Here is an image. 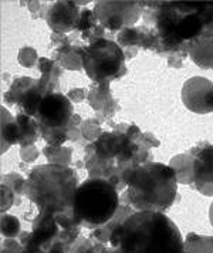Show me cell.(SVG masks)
<instances>
[{"mask_svg":"<svg viewBox=\"0 0 213 253\" xmlns=\"http://www.w3.org/2000/svg\"><path fill=\"white\" fill-rule=\"evenodd\" d=\"M144 13L145 23L157 30L158 53L179 57L180 61L188 56L193 40L213 33V1L144 3Z\"/></svg>","mask_w":213,"mask_h":253,"instance_id":"cell-1","label":"cell"},{"mask_svg":"<svg viewBox=\"0 0 213 253\" xmlns=\"http://www.w3.org/2000/svg\"><path fill=\"white\" fill-rule=\"evenodd\" d=\"M115 126L102 132L85 148V167L92 178H105L118 191L127 186L124 175L128 169L148 162L149 148L158 147L157 139L145 138L136 126Z\"/></svg>","mask_w":213,"mask_h":253,"instance_id":"cell-2","label":"cell"},{"mask_svg":"<svg viewBox=\"0 0 213 253\" xmlns=\"http://www.w3.org/2000/svg\"><path fill=\"white\" fill-rule=\"evenodd\" d=\"M108 242L118 252H183L178 226L158 211H136L123 219Z\"/></svg>","mask_w":213,"mask_h":253,"instance_id":"cell-3","label":"cell"},{"mask_svg":"<svg viewBox=\"0 0 213 253\" xmlns=\"http://www.w3.org/2000/svg\"><path fill=\"white\" fill-rule=\"evenodd\" d=\"M127 204L136 211L167 212L178 195V176L170 165L161 162H144L128 169Z\"/></svg>","mask_w":213,"mask_h":253,"instance_id":"cell-4","label":"cell"},{"mask_svg":"<svg viewBox=\"0 0 213 253\" xmlns=\"http://www.w3.org/2000/svg\"><path fill=\"white\" fill-rule=\"evenodd\" d=\"M77 184L76 172L66 165H39L29 173L24 194L40 212L64 215L73 209Z\"/></svg>","mask_w":213,"mask_h":253,"instance_id":"cell-5","label":"cell"},{"mask_svg":"<svg viewBox=\"0 0 213 253\" xmlns=\"http://www.w3.org/2000/svg\"><path fill=\"white\" fill-rule=\"evenodd\" d=\"M118 208V189L105 178H88L76 189L71 218L80 226L100 228L115 216Z\"/></svg>","mask_w":213,"mask_h":253,"instance_id":"cell-6","label":"cell"},{"mask_svg":"<svg viewBox=\"0 0 213 253\" xmlns=\"http://www.w3.org/2000/svg\"><path fill=\"white\" fill-rule=\"evenodd\" d=\"M77 53L85 74L97 84L117 80L127 73L123 47L108 39H97Z\"/></svg>","mask_w":213,"mask_h":253,"instance_id":"cell-7","label":"cell"},{"mask_svg":"<svg viewBox=\"0 0 213 253\" xmlns=\"http://www.w3.org/2000/svg\"><path fill=\"white\" fill-rule=\"evenodd\" d=\"M73 104L60 92H48L39 104L34 120L47 144L58 147L68 139V126L73 118Z\"/></svg>","mask_w":213,"mask_h":253,"instance_id":"cell-8","label":"cell"},{"mask_svg":"<svg viewBox=\"0 0 213 253\" xmlns=\"http://www.w3.org/2000/svg\"><path fill=\"white\" fill-rule=\"evenodd\" d=\"M142 12L144 3L141 1H100L94 7L97 20L108 30L127 29L139 19Z\"/></svg>","mask_w":213,"mask_h":253,"instance_id":"cell-9","label":"cell"},{"mask_svg":"<svg viewBox=\"0 0 213 253\" xmlns=\"http://www.w3.org/2000/svg\"><path fill=\"white\" fill-rule=\"evenodd\" d=\"M193 165H192V186L202 192L203 195H213V145L203 141L193 147L191 151Z\"/></svg>","mask_w":213,"mask_h":253,"instance_id":"cell-10","label":"cell"},{"mask_svg":"<svg viewBox=\"0 0 213 253\" xmlns=\"http://www.w3.org/2000/svg\"><path fill=\"white\" fill-rule=\"evenodd\" d=\"M182 101L195 114L213 113V81L206 77H192L182 87Z\"/></svg>","mask_w":213,"mask_h":253,"instance_id":"cell-11","label":"cell"},{"mask_svg":"<svg viewBox=\"0 0 213 253\" xmlns=\"http://www.w3.org/2000/svg\"><path fill=\"white\" fill-rule=\"evenodd\" d=\"M80 16L81 14L79 13V7L76 3L58 1L48 9L47 22L54 32L66 33L79 26Z\"/></svg>","mask_w":213,"mask_h":253,"instance_id":"cell-12","label":"cell"},{"mask_svg":"<svg viewBox=\"0 0 213 253\" xmlns=\"http://www.w3.org/2000/svg\"><path fill=\"white\" fill-rule=\"evenodd\" d=\"M118 43L123 47L132 48H145L157 51L158 35L154 27L141 26V27H127L120 32Z\"/></svg>","mask_w":213,"mask_h":253,"instance_id":"cell-13","label":"cell"},{"mask_svg":"<svg viewBox=\"0 0 213 253\" xmlns=\"http://www.w3.org/2000/svg\"><path fill=\"white\" fill-rule=\"evenodd\" d=\"M188 54L201 69L213 70V33L203 35L193 40L188 47Z\"/></svg>","mask_w":213,"mask_h":253,"instance_id":"cell-14","label":"cell"},{"mask_svg":"<svg viewBox=\"0 0 213 253\" xmlns=\"http://www.w3.org/2000/svg\"><path fill=\"white\" fill-rule=\"evenodd\" d=\"M1 152H6L7 147L20 142V126L17 118H11L10 114H6V110L1 108Z\"/></svg>","mask_w":213,"mask_h":253,"instance_id":"cell-15","label":"cell"},{"mask_svg":"<svg viewBox=\"0 0 213 253\" xmlns=\"http://www.w3.org/2000/svg\"><path fill=\"white\" fill-rule=\"evenodd\" d=\"M169 165L175 169L179 184L192 185V165H193V158L191 152L182 154L173 157Z\"/></svg>","mask_w":213,"mask_h":253,"instance_id":"cell-16","label":"cell"},{"mask_svg":"<svg viewBox=\"0 0 213 253\" xmlns=\"http://www.w3.org/2000/svg\"><path fill=\"white\" fill-rule=\"evenodd\" d=\"M17 118V123H19V126H20V144L22 145H27L30 142H34L36 141V131L39 129L37 126V123L34 120L33 117H29L24 113H19L16 115Z\"/></svg>","mask_w":213,"mask_h":253,"instance_id":"cell-17","label":"cell"},{"mask_svg":"<svg viewBox=\"0 0 213 253\" xmlns=\"http://www.w3.org/2000/svg\"><path fill=\"white\" fill-rule=\"evenodd\" d=\"M185 251L188 252H212L213 236H198L189 233L185 242Z\"/></svg>","mask_w":213,"mask_h":253,"instance_id":"cell-18","label":"cell"},{"mask_svg":"<svg viewBox=\"0 0 213 253\" xmlns=\"http://www.w3.org/2000/svg\"><path fill=\"white\" fill-rule=\"evenodd\" d=\"M95 20H97V17H95L94 12H91L88 9L83 10L81 16H80V22L79 26H77V29L83 32V35H84L83 37H84V39L91 37L90 30L95 26Z\"/></svg>","mask_w":213,"mask_h":253,"instance_id":"cell-19","label":"cell"},{"mask_svg":"<svg viewBox=\"0 0 213 253\" xmlns=\"http://www.w3.org/2000/svg\"><path fill=\"white\" fill-rule=\"evenodd\" d=\"M1 232L4 236H14L20 232V223L14 216L3 215L1 219Z\"/></svg>","mask_w":213,"mask_h":253,"instance_id":"cell-20","label":"cell"},{"mask_svg":"<svg viewBox=\"0 0 213 253\" xmlns=\"http://www.w3.org/2000/svg\"><path fill=\"white\" fill-rule=\"evenodd\" d=\"M209 219H211V225L213 226V202L211 205V209H209Z\"/></svg>","mask_w":213,"mask_h":253,"instance_id":"cell-21","label":"cell"}]
</instances>
